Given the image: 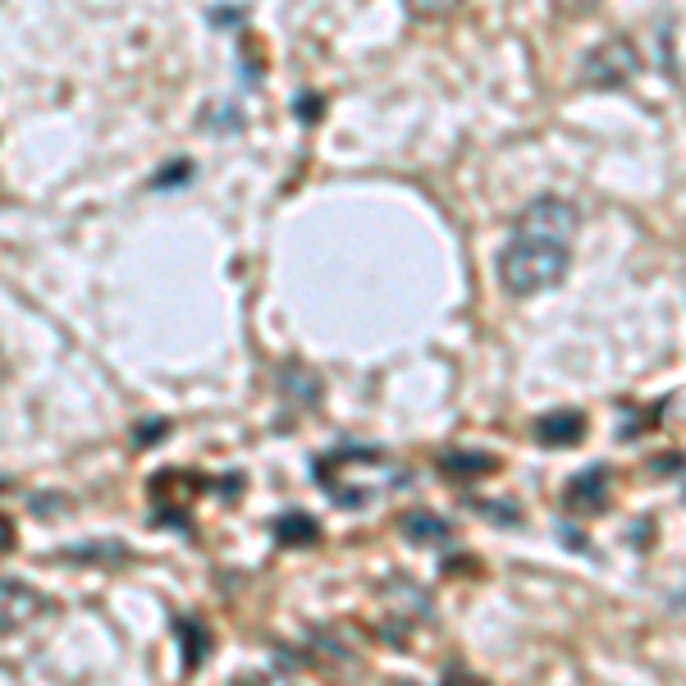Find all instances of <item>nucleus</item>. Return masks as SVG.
<instances>
[{
  "instance_id": "nucleus-12",
  "label": "nucleus",
  "mask_w": 686,
  "mask_h": 686,
  "mask_svg": "<svg viewBox=\"0 0 686 686\" xmlns=\"http://www.w3.org/2000/svg\"><path fill=\"white\" fill-rule=\"evenodd\" d=\"M10 549H14V526L0 517V554H10Z\"/></svg>"
},
{
  "instance_id": "nucleus-11",
  "label": "nucleus",
  "mask_w": 686,
  "mask_h": 686,
  "mask_svg": "<svg viewBox=\"0 0 686 686\" xmlns=\"http://www.w3.org/2000/svg\"><path fill=\"white\" fill-rule=\"evenodd\" d=\"M444 686H485L481 677H472V673H449L444 677Z\"/></svg>"
},
{
  "instance_id": "nucleus-10",
  "label": "nucleus",
  "mask_w": 686,
  "mask_h": 686,
  "mask_svg": "<svg viewBox=\"0 0 686 686\" xmlns=\"http://www.w3.org/2000/svg\"><path fill=\"white\" fill-rule=\"evenodd\" d=\"M595 0H554V10H563V14H581V10H590Z\"/></svg>"
},
{
  "instance_id": "nucleus-7",
  "label": "nucleus",
  "mask_w": 686,
  "mask_h": 686,
  "mask_svg": "<svg viewBox=\"0 0 686 686\" xmlns=\"http://www.w3.org/2000/svg\"><path fill=\"white\" fill-rule=\"evenodd\" d=\"M444 472H453V476H481V472H494V462L490 458H462V453H449V458H444Z\"/></svg>"
},
{
  "instance_id": "nucleus-1",
  "label": "nucleus",
  "mask_w": 686,
  "mask_h": 686,
  "mask_svg": "<svg viewBox=\"0 0 686 686\" xmlns=\"http://www.w3.org/2000/svg\"><path fill=\"white\" fill-rule=\"evenodd\" d=\"M572 243H577V211L563 197H540L517 215L513 234L499 252V284L517 298L554 289L568 275Z\"/></svg>"
},
{
  "instance_id": "nucleus-5",
  "label": "nucleus",
  "mask_w": 686,
  "mask_h": 686,
  "mask_svg": "<svg viewBox=\"0 0 686 686\" xmlns=\"http://www.w3.org/2000/svg\"><path fill=\"white\" fill-rule=\"evenodd\" d=\"M581 435H586V417H581V412H554V417L536 421L540 444H577Z\"/></svg>"
},
{
  "instance_id": "nucleus-9",
  "label": "nucleus",
  "mask_w": 686,
  "mask_h": 686,
  "mask_svg": "<svg viewBox=\"0 0 686 686\" xmlns=\"http://www.w3.org/2000/svg\"><path fill=\"white\" fill-rule=\"evenodd\" d=\"M408 5V14H417V19H440V14H449L458 0H403Z\"/></svg>"
},
{
  "instance_id": "nucleus-2",
  "label": "nucleus",
  "mask_w": 686,
  "mask_h": 686,
  "mask_svg": "<svg viewBox=\"0 0 686 686\" xmlns=\"http://www.w3.org/2000/svg\"><path fill=\"white\" fill-rule=\"evenodd\" d=\"M316 481L339 508H366L403 481V467L380 449H334L316 458Z\"/></svg>"
},
{
  "instance_id": "nucleus-6",
  "label": "nucleus",
  "mask_w": 686,
  "mask_h": 686,
  "mask_svg": "<svg viewBox=\"0 0 686 686\" xmlns=\"http://www.w3.org/2000/svg\"><path fill=\"white\" fill-rule=\"evenodd\" d=\"M604 485H609V472H604V467L586 472L581 481H572V490H568V508H577V513H595V508H604V504H609V494H604Z\"/></svg>"
},
{
  "instance_id": "nucleus-3",
  "label": "nucleus",
  "mask_w": 686,
  "mask_h": 686,
  "mask_svg": "<svg viewBox=\"0 0 686 686\" xmlns=\"http://www.w3.org/2000/svg\"><path fill=\"white\" fill-rule=\"evenodd\" d=\"M581 74H586V83H590V87H622L627 78L636 74V55H632V46H627V42L618 37V42L595 46Z\"/></svg>"
},
{
  "instance_id": "nucleus-8",
  "label": "nucleus",
  "mask_w": 686,
  "mask_h": 686,
  "mask_svg": "<svg viewBox=\"0 0 686 686\" xmlns=\"http://www.w3.org/2000/svg\"><path fill=\"white\" fill-rule=\"evenodd\" d=\"M279 540H289V545H307V540H316V531H311L307 517H289V522H279Z\"/></svg>"
},
{
  "instance_id": "nucleus-4",
  "label": "nucleus",
  "mask_w": 686,
  "mask_h": 686,
  "mask_svg": "<svg viewBox=\"0 0 686 686\" xmlns=\"http://www.w3.org/2000/svg\"><path fill=\"white\" fill-rule=\"evenodd\" d=\"M42 613H46V600L33 586H23V581H14V577H0V636L19 632V627L42 618Z\"/></svg>"
}]
</instances>
